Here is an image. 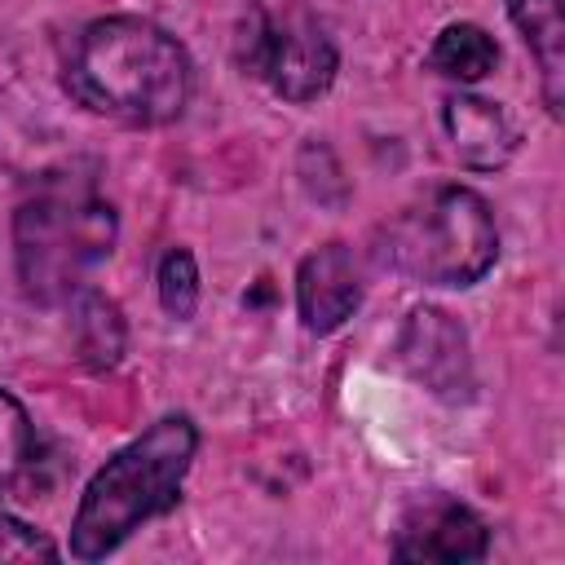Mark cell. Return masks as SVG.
<instances>
[{
    "instance_id": "1",
    "label": "cell",
    "mask_w": 565,
    "mask_h": 565,
    "mask_svg": "<svg viewBox=\"0 0 565 565\" xmlns=\"http://www.w3.org/2000/svg\"><path fill=\"white\" fill-rule=\"evenodd\" d=\"M62 84L93 115L128 128H163L190 106L194 62L185 44L159 22L110 13L75 35Z\"/></svg>"
},
{
    "instance_id": "2",
    "label": "cell",
    "mask_w": 565,
    "mask_h": 565,
    "mask_svg": "<svg viewBox=\"0 0 565 565\" xmlns=\"http://www.w3.org/2000/svg\"><path fill=\"white\" fill-rule=\"evenodd\" d=\"M199 455V424L181 411L159 415L124 450H115L84 486L71 516L66 552L75 561H106L146 521L177 508L185 472Z\"/></svg>"
},
{
    "instance_id": "3",
    "label": "cell",
    "mask_w": 565,
    "mask_h": 565,
    "mask_svg": "<svg viewBox=\"0 0 565 565\" xmlns=\"http://www.w3.org/2000/svg\"><path fill=\"white\" fill-rule=\"evenodd\" d=\"M119 216L88 181H49L13 212V265L22 296L35 305H66L88 287L93 269L110 260Z\"/></svg>"
},
{
    "instance_id": "4",
    "label": "cell",
    "mask_w": 565,
    "mask_h": 565,
    "mask_svg": "<svg viewBox=\"0 0 565 565\" xmlns=\"http://www.w3.org/2000/svg\"><path fill=\"white\" fill-rule=\"evenodd\" d=\"M375 260L424 287H472L499 260V225L472 185H433L375 230Z\"/></svg>"
},
{
    "instance_id": "5",
    "label": "cell",
    "mask_w": 565,
    "mask_h": 565,
    "mask_svg": "<svg viewBox=\"0 0 565 565\" xmlns=\"http://www.w3.org/2000/svg\"><path fill=\"white\" fill-rule=\"evenodd\" d=\"M238 44H243L247 75L269 84V93L291 102V106L318 102L335 84L340 49L327 35V26L305 9L252 13Z\"/></svg>"
},
{
    "instance_id": "6",
    "label": "cell",
    "mask_w": 565,
    "mask_h": 565,
    "mask_svg": "<svg viewBox=\"0 0 565 565\" xmlns=\"http://www.w3.org/2000/svg\"><path fill=\"white\" fill-rule=\"evenodd\" d=\"M397 366L441 402H463L472 393V358L468 331L437 305H419L406 313L397 331Z\"/></svg>"
},
{
    "instance_id": "7",
    "label": "cell",
    "mask_w": 565,
    "mask_h": 565,
    "mask_svg": "<svg viewBox=\"0 0 565 565\" xmlns=\"http://www.w3.org/2000/svg\"><path fill=\"white\" fill-rule=\"evenodd\" d=\"M490 552V525L450 494H424L406 508L393 556L397 561H424V565H468Z\"/></svg>"
},
{
    "instance_id": "8",
    "label": "cell",
    "mask_w": 565,
    "mask_h": 565,
    "mask_svg": "<svg viewBox=\"0 0 565 565\" xmlns=\"http://www.w3.org/2000/svg\"><path fill=\"white\" fill-rule=\"evenodd\" d=\"M362 305V265L349 243H322L296 265V313L309 335L340 331Z\"/></svg>"
},
{
    "instance_id": "9",
    "label": "cell",
    "mask_w": 565,
    "mask_h": 565,
    "mask_svg": "<svg viewBox=\"0 0 565 565\" xmlns=\"http://www.w3.org/2000/svg\"><path fill=\"white\" fill-rule=\"evenodd\" d=\"M441 137L450 159L468 172H499L521 146V132L508 110L477 93H450L441 102Z\"/></svg>"
},
{
    "instance_id": "10",
    "label": "cell",
    "mask_w": 565,
    "mask_h": 565,
    "mask_svg": "<svg viewBox=\"0 0 565 565\" xmlns=\"http://www.w3.org/2000/svg\"><path fill=\"white\" fill-rule=\"evenodd\" d=\"M503 9L539 62V84H543L547 110L561 119V102H565V13H561V0H503Z\"/></svg>"
},
{
    "instance_id": "11",
    "label": "cell",
    "mask_w": 565,
    "mask_h": 565,
    "mask_svg": "<svg viewBox=\"0 0 565 565\" xmlns=\"http://www.w3.org/2000/svg\"><path fill=\"white\" fill-rule=\"evenodd\" d=\"M71 331H75V353L88 371H110L119 366L124 349H128V322L119 313V305L110 296H102L97 287L75 291L71 300Z\"/></svg>"
},
{
    "instance_id": "12",
    "label": "cell",
    "mask_w": 565,
    "mask_h": 565,
    "mask_svg": "<svg viewBox=\"0 0 565 565\" xmlns=\"http://www.w3.org/2000/svg\"><path fill=\"white\" fill-rule=\"evenodd\" d=\"M428 71H437L441 79H455V84H477L494 71L499 62V44L486 26L477 22H450L437 31L433 49H428Z\"/></svg>"
},
{
    "instance_id": "13",
    "label": "cell",
    "mask_w": 565,
    "mask_h": 565,
    "mask_svg": "<svg viewBox=\"0 0 565 565\" xmlns=\"http://www.w3.org/2000/svg\"><path fill=\"white\" fill-rule=\"evenodd\" d=\"M35 459V424L26 415V406L0 388V494L9 486H18V477L31 468Z\"/></svg>"
},
{
    "instance_id": "14",
    "label": "cell",
    "mask_w": 565,
    "mask_h": 565,
    "mask_svg": "<svg viewBox=\"0 0 565 565\" xmlns=\"http://www.w3.org/2000/svg\"><path fill=\"white\" fill-rule=\"evenodd\" d=\"M154 287H159V305L168 318L177 322H190L194 309H199V260L190 247H168L159 256V269H154Z\"/></svg>"
},
{
    "instance_id": "15",
    "label": "cell",
    "mask_w": 565,
    "mask_h": 565,
    "mask_svg": "<svg viewBox=\"0 0 565 565\" xmlns=\"http://www.w3.org/2000/svg\"><path fill=\"white\" fill-rule=\"evenodd\" d=\"M0 561H57V547L49 534H40L0 503Z\"/></svg>"
}]
</instances>
